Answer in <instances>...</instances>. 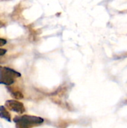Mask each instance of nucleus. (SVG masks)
<instances>
[{
	"instance_id": "5",
	"label": "nucleus",
	"mask_w": 127,
	"mask_h": 128,
	"mask_svg": "<svg viewBox=\"0 0 127 128\" xmlns=\"http://www.w3.org/2000/svg\"><path fill=\"white\" fill-rule=\"evenodd\" d=\"M7 90L11 94V96L16 99H22L23 98V94L18 90H15L13 88H9L7 87Z\"/></svg>"
},
{
	"instance_id": "2",
	"label": "nucleus",
	"mask_w": 127,
	"mask_h": 128,
	"mask_svg": "<svg viewBox=\"0 0 127 128\" xmlns=\"http://www.w3.org/2000/svg\"><path fill=\"white\" fill-rule=\"evenodd\" d=\"M43 119L40 117L24 115L22 116H16L13 118V122L15 123L19 122L28 127H32L34 125H38L43 122Z\"/></svg>"
},
{
	"instance_id": "7",
	"label": "nucleus",
	"mask_w": 127,
	"mask_h": 128,
	"mask_svg": "<svg viewBox=\"0 0 127 128\" xmlns=\"http://www.w3.org/2000/svg\"><path fill=\"white\" fill-rule=\"evenodd\" d=\"M7 44V40L4 38H0V46H2Z\"/></svg>"
},
{
	"instance_id": "8",
	"label": "nucleus",
	"mask_w": 127,
	"mask_h": 128,
	"mask_svg": "<svg viewBox=\"0 0 127 128\" xmlns=\"http://www.w3.org/2000/svg\"><path fill=\"white\" fill-rule=\"evenodd\" d=\"M6 52H7V50L0 48V56H2L5 55V54H6Z\"/></svg>"
},
{
	"instance_id": "1",
	"label": "nucleus",
	"mask_w": 127,
	"mask_h": 128,
	"mask_svg": "<svg viewBox=\"0 0 127 128\" xmlns=\"http://www.w3.org/2000/svg\"><path fill=\"white\" fill-rule=\"evenodd\" d=\"M19 76H21V74L15 70L7 67L0 66V85L10 86L14 83V79Z\"/></svg>"
},
{
	"instance_id": "9",
	"label": "nucleus",
	"mask_w": 127,
	"mask_h": 128,
	"mask_svg": "<svg viewBox=\"0 0 127 128\" xmlns=\"http://www.w3.org/2000/svg\"><path fill=\"white\" fill-rule=\"evenodd\" d=\"M3 26H4V23H2V22H0V28H1V27H3Z\"/></svg>"
},
{
	"instance_id": "4",
	"label": "nucleus",
	"mask_w": 127,
	"mask_h": 128,
	"mask_svg": "<svg viewBox=\"0 0 127 128\" xmlns=\"http://www.w3.org/2000/svg\"><path fill=\"white\" fill-rule=\"evenodd\" d=\"M0 118L6 120L7 122H10V116L6 108L3 106H0Z\"/></svg>"
},
{
	"instance_id": "3",
	"label": "nucleus",
	"mask_w": 127,
	"mask_h": 128,
	"mask_svg": "<svg viewBox=\"0 0 127 128\" xmlns=\"http://www.w3.org/2000/svg\"><path fill=\"white\" fill-rule=\"evenodd\" d=\"M5 106L10 111L17 112L19 114H22L25 112V109L21 102H19L15 100H8L5 102Z\"/></svg>"
},
{
	"instance_id": "6",
	"label": "nucleus",
	"mask_w": 127,
	"mask_h": 128,
	"mask_svg": "<svg viewBox=\"0 0 127 128\" xmlns=\"http://www.w3.org/2000/svg\"><path fill=\"white\" fill-rule=\"evenodd\" d=\"M16 128H29V127H28L22 123L17 122V123H16Z\"/></svg>"
}]
</instances>
